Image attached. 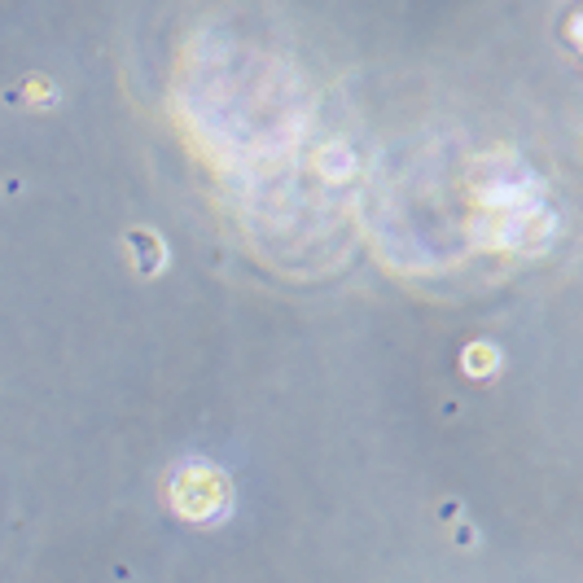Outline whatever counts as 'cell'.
<instances>
[{"instance_id":"7a4b0ae2","label":"cell","mask_w":583,"mask_h":583,"mask_svg":"<svg viewBox=\"0 0 583 583\" xmlns=\"http://www.w3.org/2000/svg\"><path fill=\"white\" fill-rule=\"evenodd\" d=\"M228 505V478L215 465H185L171 478V509L185 513L193 522L220 518Z\"/></svg>"},{"instance_id":"3957f363","label":"cell","mask_w":583,"mask_h":583,"mask_svg":"<svg viewBox=\"0 0 583 583\" xmlns=\"http://www.w3.org/2000/svg\"><path fill=\"white\" fill-rule=\"evenodd\" d=\"M465 369H470V373H491V369H496V351H491V347H470V351H465Z\"/></svg>"},{"instance_id":"6da1fadb","label":"cell","mask_w":583,"mask_h":583,"mask_svg":"<svg viewBox=\"0 0 583 583\" xmlns=\"http://www.w3.org/2000/svg\"><path fill=\"white\" fill-rule=\"evenodd\" d=\"M557 233V215L548 211V202H531L522 211H505V215H483L478 224V246L487 250H544Z\"/></svg>"}]
</instances>
